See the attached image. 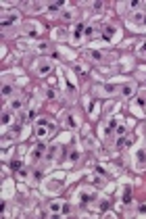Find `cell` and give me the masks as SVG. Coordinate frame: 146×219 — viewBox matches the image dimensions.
<instances>
[{"label":"cell","mask_w":146,"mask_h":219,"mask_svg":"<svg viewBox=\"0 0 146 219\" xmlns=\"http://www.w3.org/2000/svg\"><path fill=\"white\" fill-rule=\"evenodd\" d=\"M52 130H54V125L50 123L48 119H38V127H35V136L40 138V140H44V138H48L50 134H52Z\"/></svg>","instance_id":"obj_1"},{"label":"cell","mask_w":146,"mask_h":219,"mask_svg":"<svg viewBox=\"0 0 146 219\" xmlns=\"http://www.w3.org/2000/svg\"><path fill=\"white\" fill-rule=\"evenodd\" d=\"M50 71H52V63L46 61V59H40L38 65H35V73H38L40 77H44V75H48Z\"/></svg>","instance_id":"obj_2"},{"label":"cell","mask_w":146,"mask_h":219,"mask_svg":"<svg viewBox=\"0 0 146 219\" xmlns=\"http://www.w3.org/2000/svg\"><path fill=\"white\" fill-rule=\"evenodd\" d=\"M83 34H86V25H83V23H75V25H73V34H71L73 42H79L83 38Z\"/></svg>","instance_id":"obj_3"},{"label":"cell","mask_w":146,"mask_h":219,"mask_svg":"<svg viewBox=\"0 0 146 219\" xmlns=\"http://www.w3.org/2000/svg\"><path fill=\"white\" fill-rule=\"evenodd\" d=\"M119 90H121L123 96H136V86H134V83H123Z\"/></svg>","instance_id":"obj_4"},{"label":"cell","mask_w":146,"mask_h":219,"mask_svg":"<svg viewBox=\"0 0 146 219\" xmlns=\"http://www.w3.org/2000/svg\"><path fill=\"white\" fill-rule=\"evenodd\" d=\"M121 202H123V205H130V202H132V188H130V186H125V188H123Z\"/></svg>","instance_id":"obj_5"},{"label":"cell","mask_w":146,"mask_h":219,"mask_svg":"<svg viewBox=\"0 0 146 219\" xmlns=\"http://www.w3.org/2000/svg\"><path fill=\"white\" fill-rule=\"evenodd\" d=\"M56 152H59V146H56V144H50L48 150H46V155H44V159H46V161H52Z\"/></svg>","instance_id":"obj_6"},{"label":"cell","mask_w":146,"mask_h":219,"mask_svg":"<svg viewBox=\"0 0 146 219\" xmlns=\"http://www.w3.org/2000/svg\"><path fill=\"white\" fill-rule=\"evenodd\" d=\"M88 56H90V59H94V61H100V63L106 61V56H104L100 50H90V52H88Z\"/></svg>","instance_id":"obj_7"},{"label":"cell","mask_w":146,"mask_h":219,"mask_svg":"<svg viewBox=\"0 0 146 219\" xmlns=\"http://www.w3.org/2000/svg\"><path fill=\"white\" fill-rule=\"evenodd\" d=\"M8 107H11V111H23V100L21 98H13Z\"/></svg>","instance_id":"obj_8"},{"label":"cell","mask_w":146,"mask_h":219,"mask_svg":"<svg viewBox=\"0 0 146 219\" xmlns=\"http://www.w3.org/2000/svg\"><path fill=\"white\" fill-rule=\"evenodd\" d=\"M19 21V15L13 13V15H8L7 19H2V27H7V25H11V23H17Z\"/></svg>","instance_id":"obj_9"},{"label":"cell","mask_w":146,"mask_h":219,"mask_svg":"<svg viewBox=\"0 0 146 219\" xmlns=\"http://www.w3.org/2000/svg\"><path fill=\"white\" fill-rule=\"evenodd\" d=\"M117 86H113V83H104L102 86V92H104V96H111V94H115L117 92Z\"/></svg>","instance_id":"obj_10"},{"label":"cell","mask_w":146,"mask_h":219,"mask_svg":"<svg viewBox=\"0 0 146 219\" xmlns=\"http://www.w3.org/2000/svg\"><path fill=\"white\" fill-rule=\"evenodd\" d=\"M136 159H138V167H144V165H146V150L140 148V150L136 152Z\"/></svg>","instance_id":"obj_11"},{"label":"cell","mask_w":146,"mask_h":219,"mask_svg":"<svg viewBox=\"0 0 146 219\" xmlns=\"http://www.w3.org/2000/svg\"><path fill=\"white\" fill-rule=\"evenodd\" d=\"M61 209H63V202H59V200H52V202H48V211L61 213Z\"/></svg>","instance_id":"obj_12"},{"label":"cell","mask_w":146,"mask_h":219,"mask_svg":"<svg viewBox=\"0 0 146 219\" xmlns=\"http://www.w3.org/2000/svg\"><path fill=\"white\" fill-rule=\"evenodd\" d=\"M61 17H63V21L69 23V21L75 19V11H69V8H67V11H63V13H61Z\"/></svg>","instance_id":"obj_13"},{"label":"cell","mask_w":146,"mask_h":219,"mask_svg":"<svg viewBox=\"0 0 146 219\" xmlns=\"http://www.w3.org/2000/svg\"><path fill=\"white\" fill-rule=\"evenodd\" d=\"M130 144H132V138L119 136V140H117V146H119V148H125V146H130Z\"/></svg>","instance_id":"obj_14"},{"label":"cell","mask_w":146,"mask_h":219,"mask_svg":"<svg viewBox=\"0 0 146 219\" xmlns=\"http://www.w3.org/2000/svg\"><path fill=\"white\" fill-rule=\"evenodd\" d=\"M96 196L94 194H90V192H79V200L82 202H90V200H94Z\"/></svg>","instance_id":"obj_15"},{"label":"cell","mask_w":146,"mask_h":219,"mask_svg":"<svg viewBox=\"0 0 146 219\" xmlns=\"http://www.w3.org/2000/svg\"><path fill=\"white\" fill-rule=\"evenodd\" d=\"M73 71H75L77 75H82V77H88V69L82 67V65H75V67H73Z\"/></svg>","instance_id":"obj_16"},{"label":"cell","mask_w":146,"mask_h":219,"mask_svg":"<svg viewBox=\"0 0 146 219\" xmlns=\"http://www.w3.org/2000/svg\"><path fill=\"white\" fill-rule=\"evenodd\" d=\"M25 31H27V34H31V36H38V34H40V29H38V25H35V23L27 25V27H25Z\"/></svg>","instance_id":"obj_17"},{"label":"cell","mask_w":146,"mask_h":219,"mask_svg":"<svg viewBox=\"0 0 146 219\" xmlns=\"http://www.w3.org/2000/svg\"><path fill=\"white\" fill-rule=\"evenodd\" d=\"M113 130H115V121H109V123H106V127H104V136H111L113 134Z\"/></svg>","instance_id":"obj_18"},{"label":"cell","mask_w":146,"mask_h":219,"mask_svg":"<svg viewBox=\"0 0 146 219\" xmlns=\"http://www.w3.org/2000/svg\"><path fill=\"white\" fill-rule=\"evenodd\" d=\"M0 121H2V125H8V123H11V113H8V111H4V113H2V119H0Z\"/></svg>","instance_id":"obj_19"},{"label":"cell","mask_w":146,"mask_h":219,"mask_svg":"<svg viewBox=\"0 0 146 219\" xmlns=\"http://www.w3.org/2000/svg\"><path fill=\"white\" fill-rule=\"evenodd\" d=\"M94 34H96V27H94V25H86V34H83V36H88V38H92Z\"/></svg>","instance_id":"obj_20"},{"label":"cell","mask_w":146,"mask_h":219,"mask_svg":"<svg viewBox=\"0 0 146 219\" xmlns=\"http://www.w3.org/2000/svg\"><path fill=\"white\" fill-rule=\"evenodd\" d=\"M11 169L13 171H21V161H11Z\"/></svg>","instance_id":"obj_21"},{"label":"cell","mask_w":146,"mask_h":219,"mask_svg":"<svg viewBox=\"0 0 146 219\" xmlns=\"http://www.w3.org/2000/svg\"><path fill=\"white\" fill-rule=\"evenodd\" d=\"M38 50H40V52H48L50 44H38Z\"/></svg>","instance_id":"obj_22"},{"label":"cell","mask_w":146,"mask_h":219,"mask_svg":"<svg viewBox=\"0 0 146 219\" xmlns=\"http://www.w3.org/2000/svg\"><path fill=\"white\" fill-rule=\"evenodd\" d=\"M61 213H63V215H69V213H71V205H67V202H65V205H63V209H61Z\"/></svg>","instance_id":"obj_23"},{"label":"cell","mask_w":146,"mask_h":219,"mask_svg":"<svg viewBox=\"0 0 146 219\" xmlns=\"http://www.w3.org/2000/svg\"><path fill=\"white\" fill-rule=\"evenodd\" d=\"M115 131H117V136H125V125H117Z\"/></svg>","instance_id":"obj_24"},{"label":"cell","mask_w":146,"mask_h":219,"mask_svg":"<svg viewBox=\"0 0 146 219\" xmlns=\"http://www.w3.org/2000/svg\"><path fill=\"white\" fill-rule=\"evenodd\" d=\"M132 19H134V21H144V15H142V13H134Z\"/></svg>","instance_id":"obj_25"},{"label":"cell","mask_w":146,"mask_h":219,"mask_svg":"<svg viewBox=\"0 0 146 219\" xmlns=\"http://www.w3.org/2000/svg\"><path fill=\"white\" fill-rule=\"evenodd\" d=\"M11 92H13L11 86H4V88H2V94H4V96H11Z\"/></svg>","instance_id":"obj_26"},{"label":"cell","mask_w":146,"mask_h":219,"mask_svg":"<svg viewBox=\"0 0 146 219\" xmlns=\"http://www.w3.org/2000/svg\"><path fill=\"white\" fill-rule=\"evenodd\" d=\"M94 109H96V104H94V100H90L88 102V113H94Z\"/></svg>","instance_id":"obj_27"},{"label":"cell","mask_w":146,"mask_h":219,"mask_svg":"<svg viewBox=\"0 0 146 219\" xmlns=\"http://www.w3.org/2000/svg\"><path fill=\"white\" fill-rule=\"evenodd\" d=\"M96 173H100V175H104V178H106V175H109V173L104 171L102 167H100V165H96Z\"/></svg>","instance_id":"obj_28"},{"label":"cell","mask_w":146,"mask_h":219,"mask_svg":"<svg viewBox=\"0 0 146 219\" xmlns=\"http://www.w3.org/2000/svg\"><path fill=\"white\" fill-rule=\"evenodd\" d=\"M77 157H79V155H77V150H73V152L69 155V159H71V161H77Z\"/></svg>","instance_id":"obj_29"},{"label":"cell","mask_w":146,"mask_h":219,"mask_svg":"<svg viewBox=\"0 0 146 219\" xmlns=\"http://www.w3.org/2000/svg\"><path fill=\"white\" fill-rule=\"evenodd\" d=\"M92 7L96 8V11H100V8H102V7H104V4H102V2H94V4H92Z\"/></svg>","instance_id":"obj_30"},{"label":"cell","mask_w":146,"mask_h":219,"mask_svg":"<svg viewBox=\"0 0 146 219\" xmlns=\"http://www.w3.org/2000/svg\"><path fill=\"white\" fill-rule=\"evenodd\" d=\"M138 213H140V215H146V205H142V207H140V209H138Z\"/></svg>","instance_id":"obj_31"},{"label":"cell","mask_w":146,"mask_h":219,"mask_svg":"<svg viewBox=\"0 0 146 219\" xmlns=\"http://www.w3.org/2000/svg\"><path fill=\"white\" fill-rule=\"evenodd\" d=\"M109 209V202H100V211H106Z\"/></svg>","instance_id":"obj_32"},{"label":"cell","mask_w":146,"mask_h":219,"mask_svg":"<svg viewBox=\"0 0 146 219\" xmlns=\"http://www.w3.org/2000/svg\"><path fill=\"white\" fill-rule=\"evenodd\" d=\"M46 94H48V98H50V100H52V98H54V96H56V94H54V90H48Z\"/></svg>","instance_id":"obj_33"},{"label":"cell","mask_w":146,"mask_h":219,"mask_svg":"<svg viewBox=\"0 0 146 219\" xmlns=\"http://www.w3.org/2000/svg\"><path fill=\"white\" fill-rule=\"evenodd\" d=\"M140 55H146V44H142V46H140Z\"/></svg>","instance_id":"obj_34"},{"label":"cell","mask_w":146,"mask_h":219,"mask_svg":"<svg viewBox=\"0 0 146 219\" xmlns=\"http://www.w3.org/2000/svg\"><path fill=\"white\" fill-rule=\"evenodd\" d=\"M144 23H146V15H144Z\"/></svg>","instance_id":"obj_35"},{"label":"cell","mask_w":146,"mask_h":219,"mask_svg":"<svg viewBox=\"0 0 146 219\" xmlns=\"http://www.w3.org/2000/svg\"><path fill=\"white\" fill-rule=\"evenodd\" d=\"M144 79H146V77H144Z\"/></svg>","instance_id":"obj_36"}]
</instances>
